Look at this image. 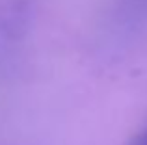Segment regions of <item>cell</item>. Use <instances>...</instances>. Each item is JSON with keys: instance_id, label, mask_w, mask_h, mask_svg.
Here are the masks:
<instances>
[{"instance_id": "6da1fadb", "label": "cell", "mask_w": 147, "mask_h": 145, "mask_svg": "<svg viewBox=\"0 0 147 145\" xmlns=\"http://www.w3.org/2000/svg\"><path fill=\"white\" fill-rule=\"evenodd\" d=\"M132 145H147V128L142 132V134L136 136V140L132 142Z\"/></svg>"}]
</instances>
